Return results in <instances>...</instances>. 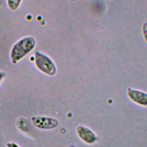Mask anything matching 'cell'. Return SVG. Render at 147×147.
Here are the masks:
<instances>
[{
    "instance_id": "obj_1",
    "label": "cell",
    "mask_w": 147,
    "mask_h": 147,
    "mask_svg": "<svg viewBox=\"0 0 147 147\" xmlns=\"http://www.w3.org/2000/svg\"><path fill=\"white\" fill-rule=\"evenodd\" d=\"M36 42L32 36H25L18 40L12 47L10 52V57L13 64H16L32 51L36 46Z\"/></svg>"
},
{
    "instance_id": "obj_2",
    "label": "cell",
    "mask_w": 147,
    "mask_h": 147,
    "mask_svg": "<svg viewBox=\"0 0 147 147\" xmlns=\"http://www.w3.org/2000/svg\"><path fill=\"white\" fill-rule=\"evenodd\" d=\"M34 63L38 69L46 75L53 76L57 72V68L53 61L47 55L41 52H35Z\"/></svg>"
},
{
    "instance_id": "obj_3",
    "label": "cell",
    "mask_w": 147,
    "mask_h": 147,
    "mask_svg": "<svg viewBox=\"0 0 147 147\" xmlns=\"http://www.w3.org/2000/svg\"><path fill=\"white\" fill-rule=\"evenodd\" d=\"M76 134L79 138L87 144H93L97 141V136L91 129L84 125H79L76 127Z\"/></svg>"
},
{
    "instance_id": "obj_4",
    "label": "cell",
    "mask_w": 147,
    "mask_h": 147,
    "mask_svg": "<svg viewBox=\"0 0 147 147\" xmlns=\"http://www.w3.org/2000/svg\"><path fill=\"white\" fill-rule=\"evenodd\" d=\"M128 98L133 102L144 107H147V92L132 88L127 90Z\"/></svg>"
},
{
    "instance_id": "obj_5",
    "label": "cell",
    "mask_w": 147,
    "mask_h": 147,
    "mask_svg": "<svg viewBox=\"0 0 147 147\" xmlns=\"http://www.w3.org/2000/svg\"><path fill=\"white\" fill-rule=\"evenodd\" d=\"M32 121L36 127L42 129H52L57 127L58 121L56 119L49 117H33Z\"/></svg>"
},
{
    "instance_id": "obj_6",
    "label": "cell",
    "mask_w": 147,
    "mask_h": 147,
    "mask_svg": "<svg viewBox=\"0 0 147 147\" xmlns=\"http://www.w3.org/2000/svg\"><path fill=\"white\" fill-rule=\"evenodd\" d=\"M22 1V0H6L8 7L12 11L17 10L20 6Z\"/></svg>"
},
{
    "instance_id": "obj_7",
    "label": "cell",
    "mask_w": 147,
    "mask_h": 147,
    "mask_svg": "<svg viewBox=\"0 0 147 147\" xmlns=\"http://www.w3.org/2000/svg\"><path fill=\"white\" fill-rule=\"evenodd\" d=\"M142 30H143V34L144 36V38L147 42V22H145L142 28Z\"/></svg>"
},
{
    "instance_id": "obj_8",
    "label": "cell",
    "mask_w": 147,
    "mask_h": 147,
    "mask_svg": "<svg viewBox=\"0 0 147 147\" xmlns=\"http://www.w3.org/2000/svg\"><path fill=\"white\" fill-rule=\"evenodd\" d=\"M7 147H19L16 143L14 142H9L7 144Z\"/></svg>"
},
{
    "instance_id": "obj_9",
    "label": "cell",
    "mask_w": 147,
    "mask_h": 147,
    "mask_svg": "<svg viewBox=\"0 0 147 147\" xmlns=\"http://www.w3.org/2000/svg\"><path fill=\"white\" fill-rule=\"evenodd\" d=\"M5 77V73L4 72L0 71V84Z\"/></svg>"
},
{
    "instance_id": "obj_10",
    "label": "cell",
    "mask_w": 147,
    "mask_h": 147,
    "mask_svg": "<svg viewBox=\"0 0 147 147\" xmlns=\"http://www.w3.org/2000/svg\"><path fill=\"white\" fill-rule=\"evenodd\" d=\"M2 0H0V6L2 5Z\"/></svg>"
}]
</instances>
